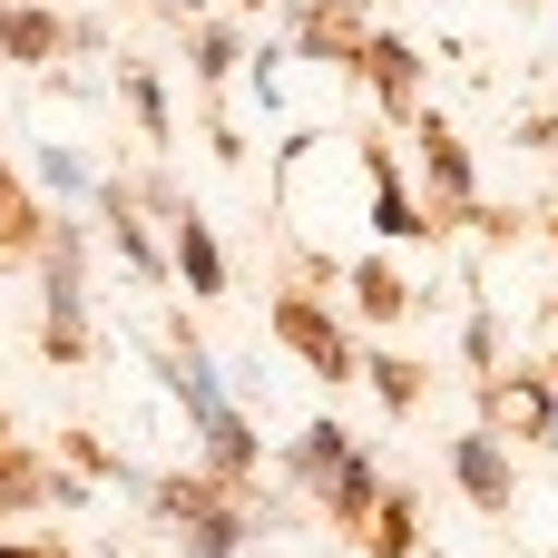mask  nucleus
Segmentation results:
<instances>
[{
  "instance_id": "5",
  "label": "nucleus",
  "mask_w": 558,
  "mask_h": 558,
  "mask_svg": "<svg viewBox=\"0 0 558 558\" xmlns=\"http://www.w3.org/2000/svg\"><path fill=\"white\" fill-rule=\"evenodd\" d=\"M324 490H333V510H373V471H363V451H343V461L324 471Z\"/></svg>"
},
{
  "instance_id": "9",
  "label": "nucleus",
  "mask_w": 558,
  "mask_h": 558,
  "mask_svg": "<svg viewBox=\"0 0 558 558\" xmlns=\"http://www.w3.org/2000/svg\"><path fill=\"white\" fill-rule=\"evenodd\" d=\"M549 451H558V412H549Z\"/></svg>"
},
{
  "instance_id": "1",
  "label": "nucleus",
  "mask_w": 558,
  "mask_h": 558,
  "mask_svg": "<svg viewBox=\"0 0 558 558\" xmlns=\"http://www.w3.org/2000/svg\"><path fill=\"white\" fill-rule=\"evenodd\" d=\"M167 383H177V392H186V412L206 422V441H216V471H245V461H255V432L235 422V402L216 392V373H206V353H196V343H177V373H167Z\"/></svg>"
},
{
  "instance_id": "8",
  "label": "nucleus",
  "mask_w": 558,
  "mask_h": 558,
  "mask_svg": "<svg viewBox=\"0 0 558 558\" xmlns=\"http://www.w3.org/2000/svg\"><path fill=\"white\" fill-rule=\"evenodd\" d=\"M39 177H49V186H59V196H88V167H78V157H69V147H39Z\"/></svg>"
},
{
  "instance_id": "3",
  "label": "nucleus",
  "mask_w": 558,
  "mask_h": 558,
  "mask_svg": "<svg viewBox=\"0 0 558 558\" xmlns=\"http://www.w3.org/2000/svg\"><path fill=\"white\" fill-rule=\"evenodd\" d=\"M461 490L490 500V510L510 500V461H500V441H461Z\"/></svg>"
},
{
  "instance_id": "6",
  "label": "nucleus",
  "mask_w": 558,
  "mask_h": 558,
  "mask_svg": "<svg viewBox=\"0 0 558 558\" xmlns=\"http://www.w3.org/2000/svg\"><path fill=\"white\" fill-rule=\"evenodd\" d=\"M0 39H10L20 59H39V49H59V29H49L39 10H10V20H0Z\"/></svg>"
},
{
  "instance_id": "4",
  "label": "nucleus",
  "mask_w": 558,
  "mask_h": 558,
  "mask_svg": "<svg viewBox=\"0 0 558 558\" xmlns=\"http://www.w3.org/2000/svg\"><path fill=\"white\" fill-rule=\"evenodd\" d=\"M177 255H186V284H196V294H216V284H226V265H216V245H206V226H196V216H177Z\"/></svg>"
},
{
  "instance_id": "7",
  "label": "nucleus",
  "mask_w": 558,
  "mask_h": 558,
  "mask_svg": "<svg viewBox=\"0 0 558 558\" xmlns=\"http://www.w3.org/2000/svg\"><path fill=\"white\" fill-rule=\"evenodd\" d=\"M500 422H520V432L539 422V432H549V392H539V383H510V392H500Z\"/></svg>"
},
{
  "instance_id": "2",
  "label": "nucleus",
  "mask_w": 558,
  "mask_h": 558,
  "mask_svg": "<svg viewBox=\"0 0 558 558\" xmlns=\"http://www.w3.org/2000/svg\"><path fill=\"white\" fill-rule=\"evenodd\" d=\"M275 324H284V343H294V353H314L324 373H343V363H353V353H343V333H333L324 314H304V304H284Z\"/></svg>"
}]
</instances>
